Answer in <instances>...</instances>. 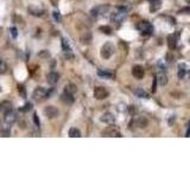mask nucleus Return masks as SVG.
Here are the masks:
<instances>
[{
    "label": "nucleus",
    "instance_id": "f257e3e1",
    "mask_svg": "<svg viewBox=\"0 0 190 178\" xmlns=\"http://www.w3.org/2000/svg\"><path fill=\"white\" fill-rule=\"evenodd\" d=\"M127 11H128V9L125 7V6H119V7H117L115 11L111 14V20L113 23H117V24L122 23L127 17Z\"/></svg>",
    "mask_w": 190,
    "mask_h": 178
},
{
    "label": "nucleus",
    "instance_id": "f03ea898",
    "mask_svg": "<svg viewBox=\"0 0 190 178\" xmlns=\"http://www.w3.org/2000/svg\"><path fill=\"white\" fill-rule=\"evenodd\" d=\"M137 29L138 31L142 33L143 36H150L153 33V26L151 23L146 21V20H142L137 24Z\"/></svg>",
    "mask_w": 190,
    "mask_h": 178
},
{
    "label": "nucleus",
    "instance_id": "7ed1b4c3",
    "mask_svg": "<svg viewBox=\"0 0 190 178\" xmlns=\"http://www.w3.org/2000/svg\"><path fill=\"white\" fill-rule=\"evenodd\" d=\"M114 52H115V48H114V45L112 44V43H109V42H107V43H105V44L102 45L101 51H100L101 57L105 58V60L111 58L114 55Z\"/></svg>",
    "mask_w": 190,
    "mask_h": 178
},
{
    "label": "nucleus",
    "instance_id": "20e7f679",
    "mask_svg": "<svg viewBox=\"0 0 190 178\" xmlns=\"http://www.w3.org/2000/svg\"><path fill=\"white\" fill-rule=\"evenodd\" d=\"M108 11H109V5H100V6H96L95 9L91 10V16L96 19V18L105 16Z\"/></svg>",
    "mask_w": 190,
    "mask_h": 178
},
{
    "label": "nucleus",
    "instance_id": "39448f33",
    "mask_svg": "<svg viewBox=\"0 0 190 178\" xmlns=\"http://www.w3.org/2000/svg\"><path fill=\"white\" fill-rule=\"evenodd\" d=\"M108 90L105 87H95V89H94V98L96 100H105V99L108 98Z\"/></svg>",
    "mask_w": 190,
    "mask_h": 178
},
{
    "label": "nucleus",
    "instance_id": "423d86ee",
    "mask_svg": "<svg viewBox=\"0 0 190 178\" xmlns=\"http://www.w3.org/2000/svg\"><path fill=\"white\" fill-rule=\"evenodd\" d=\"M46 93H48V90L45 88H43V87H38L33 90V93H32V98L35 101H41V100H43V99H46Z\"/></svg>",
    "mask_w": 190,
    "mask_h": 178
},
{
    "label": "nucleus",
    "instance_id": "0eeeda50",
    "mask_svg": "<svg viewBox=\"0 0 190 178\" xmlns=\"http://www.w3.org/2000/svg\"><path fill=\"white\" fill-rule=\"evenodd\" d=\"M58 109L54 106H48L45 107V109H44V114L46 115L48 119H54V118H57L58 116Z\"/></svg>",
    "mask_w": 190,
    "mask_h": 178
},
{
    "label": "nucleus",
    "instance_id": "6e6552de",
    "mask_svg": "<svg viewBox=\"0 0 190 178\" xmlns=\"http://www.w3.org/2000/svg\"><path fill=\"white\" fill-rule=\"evenodd\" d=\"M132 75L136 77L137 80H142L145 75L144 68H143L142 65H134V67L132 68Z\"/></svg>",
    "mask_w": 190,
    "mask_h": 178
},
{
    "label": "nucleus",
    "instance_id": "1a4fd4ad",
    "mask_svg": "<svg viewBox=\"0 0 190 178\" xmlns=\"http://www.w3.org/2000/svg\"><path fill=\"white\" fill-rule=\"evenodd\" d=\"M102 135H103V137H121V133L118 131V128L111 126V127H107V128L102 132Z\"/></svg>",
    "mask_w": 190,
    "mask_h": 178
},
{
    "label": "nucleus",
    "instance_id": "9d476101",
    "mask_svg": "<svg viewBox=\"0 0 190 178\" xmlns=\"http://www.w3.org/2000/svg\"><path fill=\"white\" fill-rule=\"evenodd\" d=\"M12 108H13L12 102H11L10 100H4V101H1V103H0V113L6 114L7 112L12 110Z\"/></svg>",
    "mask_w": 190,
    "mask_h": 178
},
{
    "label": "nucleus",
    "instance_id": "9b49d317",
    "mask_svg": "<svg viewBox=\"0 0 190 178\" xmlns=\"http://www.w3.org/2000/svg\"><path fill=\"white\" fill-rule=\"evenodd\" d=\"M4 115H5V122L7 125H12L17 121V113L13 110H10Z\"/></svg>",
    "mask_w": 190,
    "mask_h": 178
},
{
    "label": "nucleus",
    "instance_id": "f8f14e48",
    "mask_svg": "<svg viewBox=\"0 0 190 178\" xmlns=\"http://www.w3.org/2000/svg\"><path fill=\"white\" fill-rule=\"evenodd\" d=\"M100 120L103 124H107V125H113L115 122V118H114V115L112 113H105V114H102L101 118H100Z\"/></svg>",
    "mask_w": 190,
    "mask_h": 178
},
{
    "label": "nucleus",
    "instance_id": "ddd939ff",
    "mask_svg": "<svg viewBox=\"0 0 190 178\" xmlns=\"http://www.w3.org/2000/svg\"><path fill=\"white\" fill-rule=\"evenodd\" d=\"M29 13L35 16V17H42L45 12L44 10L41 9V7H37V6H29Z\"/></svg>",
    "mask_w": 190,
    "mask_h": 178
},
{
    "label": "nucleus",
    "instance_id": "4468645a",
    "mask_svg": "<svg viewBox=\"0 0 190 178\" xmlns=\"http://www.w3.org/2000/svg\"><path fill=\"white\" fill-rule=\"evenodd\" d=\"M61 101L63 102L64 105H72L74 101H75V99H74L72 94H68V93L64 91L63 94L61 95Z\"/></svg>",
    "mask_w": 190,
    "mask_h": 178
},
{
    "label": "nucleus",
    "instance_id": "2eb2a0df",
    "mask_svg": "<svg viewBox=\"0 0 190 178\" xmlns=\"http://www.w3.org/2000/svg\"><path fill=\"white\" fill-rule=\"evenodd\" d=\"M46 79H48V82H49L50 84H56V83L58 82V80H60V75H58V72H56V71H51V72L48 74Z\"/></svg>",
    "mask_w": 190,
    "mask_h": 178
},
{
    "label": "nucleus",
    "instance_id": "dca6fc26",
    "mask_svg": "<svg viewBox=\"0 0 190 178\" xmlns=\"http://www.w3.org/2000/svg\"><path fill=\"white\" fill-rule=\"evenodd\" d=\"M168 45L170 50H175L177 48V37L175 35L168 36Z\"/></svg>",
    "mask_w": 190,
    "mask_h": 178
},
{
    "label": "nucleus",
    "instance_id": "f3484780",
    "mask_svg": "<svg viewBox=\"0 0 190 178\" xmlns=\"http://www.w3.org/2000/svg\"><path fill=\"white\" fill-rule=\"evenodd\" d=\"M156 80H157L159 86H165V84L168 83V76H166V74H165L164 71H161V72L158 74V76L156 77Z\"/></svg>",
    "mask_w": 190,
    "mask_h": 178
},
{
    "label": "nucleus",
    "instance_id": "a211bd4d",
    "mask_svg": "<svg viewBox=\"0 0 190 178\" xmlns=\"http://www.w3.org/2000/svg\"><path fill=\"white\" fill-rule=\"evenodd\" d=\"M64 91L68 93V94H72V95H74V94L77 91V88H76L75 84H72V83H68V84L65 86V88H64Z\"/></svg>",
    "mask_w": 190,
    "mask_h": 178
},
{
    "label": "nucleus",
    "instance_id": "6ab92c4d",
    "mask_svg": "<svg viewBox=\"0 0 190 178\" xmlns=\"http://www.w3.org/2000/svg\"><path fill=\"white\" fill-rule=\"evenodd\" d=\"M134 94H136L138 98L149 99V94H147L143 88H137L136 90H134Z\"/></svg>",
    "mask_w": 190,
    "mask_h": 178
},
{
    "label": "nucleus",
    "instance_id": "aec40b11",
    "mask_svg": "<svg viewBox=\"0 0 190 178\" xmlns=\"http://www.w3.org/2000/svg\"><path fill=\"white\" fill-rule=\"evenodd\" d=\"M162 6V2L161 0H153L151 1V6H150V11L151 12H156L157 10H159V7Z\"/></svg>",
    "mask_w": 190,
    "mask_h": 178
},
{
    "label": "nucleus",
    "instance_id": "412c9836",
    "mask_svg": "<svg viewBox=\"0 0 190 178\" xmlns=\"http://www.w3.org/2000/svg\"><path fill=\"white\" fill-rule=\"evenodd\" d=\"M177 75H178L180 80L185 76V64H183V63L178 64V72H177Z\"/></svg>",
    "mask_w": 190,
    "mask_h": 178
},
{
    "label": "nucleus",
    "instance_id": "4be33fe9",
    "mask_svg": "<svg viewBox=\"0 0 190 178\" xmlns=\"http://www.w3.org/2000/svg\"><path fill=\"white\" fill-rule=\"evenodd\" d=\"M68 135L70 137V138H80L81 137V132L77 130V128H70L69 130V133H68Z\"/></svg>",
    "mask_w": 190,
    "mask_h": 178
},
{
    "label": "nucleus",
    "instance_id": "5701e85b",
    "mask_svg": "<svg viewBox=\"0 0 190 178\" xmlns=\"http://www.w3.org/2000/svg\"><path fill=\"white\" fill-rule=\"evenodd\" d=\"M98 75L100 77H103V79H111L113 76V74L108 70H98Z\"/></svg>",
    "mask_w": 190,
    "mask_h": 178
},
{
    "label": "nucleus",
    "instance_id": "b1692460",
    "mask_svg": "<svg viewBox=\"0 0 190 178\" xmlns=\"http://www.w3.org/2000/svg\"><path fill=\"white\" fill-rule=\"evenodd\" d=\"M62 49H63L64 52H70L72 51V46L68 43V39H65V38L62 39Z\"/></svg>",
    "mask_w": 190,
    "mask_h": 178
},
{
    "label": "nucleus",
    "instance_id": "393cba45",
    "mask_svg": "<svg viewBox=\"0 0 190 178\" xmlns=\"http://www.w3.org/2000/svg\"><path fill=\"white\" fill-rule=\"evenodd\" d=\"M136 124L138 125V127H140V128H145L146 127V125H147V120L145 119V118H139L138 120L136 121Z\"/></svg>",
    "mask_w": 190,
    "mask_h": 178
},
{
    "label": "nucleus",
    "instance_id": "a878e982",
    "mask_svg": "<svg viewBox=\"0 0 190 178\" xmlns=\"http://www.w3.org/2000/svg\"><path fill=\"white\" fill-rule=\"evenodd\" d=\"M18 91L21 98H26V89H25V87L23 84H19L18 86Z\"/></svg>",
    "mask_w": 190,
    "mask_h": 178
},
{
    "label": "nucleus",
    "instance_id": "bb28decb",
    "mask_svg": "<svg viewBox=\"0 0 190 178\" xmlns=\"http://www.w3.org/2000/svg\"><path fill=\"white\" fill-rule=\"evenodd\" d=\"M100 31H102V32H103V33H106V35H112V29H111L108 25L101 26L100 27Z\"/></svg>",
    "mask_w": 190,
    "mask_h": 178
},
{
    "label": "nucleus",
    "instance_id": "cd10ccee",
    "mask_svg": "<svg viewBox=\"0 0 190 178\" xmlns=\"http://www.w3.org/2000/svg\"><path fill=\"white\" fill-rule=\"evenodd\" d=\"M6 70H7V65H6V63L2 62V61H0V75L5 74Z\"/></svg>",
    "mask_w": 190,
    "mask_h": 178
},
{
    "label": "nucleus",
    "instance_id": "c85d7f7f",
    "mask_svg": "<svg viewBox=\"0 0 190 178\" xmlns=\"http://www.w3.org/2000/svg\"><path fill=\"white\" fill-rule=\"evenodd\" d=\"M52 17H54L55 21L61 23V19H62V17H61V14H60V12H58V11H54V12H52Z\"/></svg>",
    "mask_w": 190,
    "mask_h": 178
},
{
    "label": "nucleus",
    "instance_id": "c756f323",
    "mask_svg": "<svg viewBox=\"0 0 190 178\" xmlns=\"http://www.w3.org/2000/svg\"><path fill=\"white\" fill-rule=\"evenodd\" d=\"M31 108H32V105L29 102V103H26V105L23 107V108H20V110H21V112H29Z\"/></svg>",
    "mask_w": 190,
    "mask_h": 178
},
{
    "label": "nucleus",
    "instance_id": "7c9ffc66",
    "mask_svg": "<svg viewBox=\"0 0 190 178\" xmlns=\"http://www.w3.org/2000/svg\"><path fill=\"white\" fill-rule=\"evenodd\" d=\"M11 36H12V38H17V36H18V31H17V29L16 27H11Z\"/></svg>",
    "mask_w": 190,
    "mask_h": 178
},
{
    "label": "nucleus",
    "instance_id": "2f4dec72",
    "mask_svg": "<svg viewBox=\"0 0 190 178\" xmlns=\"http://www.w3.org/2000/svg\"><path fill=\"white\" fill-rule=\"evenodd\" d=\"M33 122L36 124L37 127H39V125H41V122H39V119H38V115H37L36 113H35V115H33Z\"/></svg>",
    "mask_w": 190,
    "mask_h": 178
},
{
    "label": "nucleus",
    "instance_id": "473e14b6",
    "mask_svg": "<svg viewBox=\"0 0 190 178\" xmlns=\"http://www.w3.org/2000/svg\"><path fill=\"white\" fill-rule=\"evenodd\" d=\"M180 13H188V14H190V7H183V9L180 10Z\"/></svg>",
    "mask_w": 190,
    "mask_h": 178
},
{
    "label": "nucleus",
    "instance_id": "72a5a7b5",
    "mask_svg": "<svg viewBox=\"0 0 190 178\" xmlns=\"http://www.w3.org/2000/svg\"><path fill=\"white\" fill-rule=\"evenodd\" d=\"M185 137H190V122L188 125V131H187V135Z\"/></svg>",
    "mask_w": 190,
    "mask_h": 178
},
{
    "label": "nucleus",
    "instance_id": "f704fd0d",
    "mask_svg": "<svg viewBox=\"0 0 190 178\" xmlns=\"http://www.w3.org/2000/svg\"><path fill=\"white\" fill-rule=\"evenodd\" d=\"M39 56H45V57H49V52H41Z\"/></svg>",
    "mask_w": 190,
    "mask_h": 178
},
{
    "label": "nucleus",
    "instance_id": "c9c22d12",
    "mask_svg": "<svg viewBox=\"0 0 190 178\" xmlns=\"http://www.w3.org/2000/svg\"><path fill=\"white\" fill-rule=\"evenodd\" d=\"M185 1H187V2H189V4H190V0H185Z\"/></svg>",
    "mask_w": 190,
    "mask_h": 178
},
{
    "label": "nucleus",
    "instance_id": "e433bc0d",
    "mask_svg": "<svg viewBox=\"0 0 190 178\" xmlns=\"http://www.w3.org/2000/svg\"><path fill=\"white\" fill-rule=\"evenodd\" d=\"M188 77H189V80H190V72H189V75H188Z\"/></svg>",
    "mask_w": 190,
    "mask_h": 178
},
{
    "label": "nucleus",
    "instance_id": "4c0bfd02",
    "mask_svg": "<svg viewBox=\"0 0 190 178\" xmlns=\"http://www.w3.org/2000/svg\"><path fill=\"white\" fill-rule=\"evenodd\" d=\"M149 1H153V0H149Z\"/></svg>",
    "mask_w": 190,
    "mask_h": 178
},
{
    "label": "nucleus",
    "instance_id": "58836bf2",
    "mask_svg": "<svg viewBox=\"0 0 190 178\" xmlns=\"http://www.w3.org/2000/svg\"><path fill=\"white\" fill-rule=\"evenodd\" d=\"M189 43H190V38H189Z\"/></svg>",
    "mask_w": 190,
    "mask_h": 178
},
{
    "label": "nucleus",
    "instance_id": "ea45409f",
    "mask_svg": "<svg viewBox=\"0 0 190 178\" xmlns=\"http://www.w3.org/2000/svg\"><path fill=\"white\" fill-rule=\"evenodd\" d=\"M0 126H1V125H0Z\"/></svg>",
    "mask_w": 190,
    "mask_h": 178
}]
</instances>
